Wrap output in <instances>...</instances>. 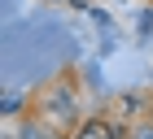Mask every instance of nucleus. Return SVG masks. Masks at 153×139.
Instances as JSON below:
<instances>
[]
</instances>
